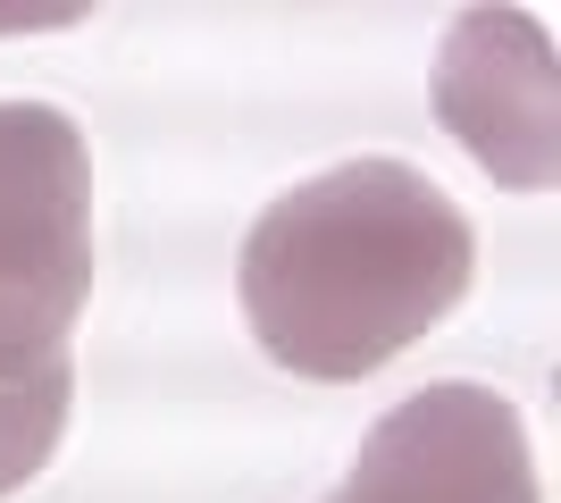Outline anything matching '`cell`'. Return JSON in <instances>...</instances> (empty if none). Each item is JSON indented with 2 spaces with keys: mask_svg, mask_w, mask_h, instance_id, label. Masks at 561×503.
<instances>
[{
  "mask_svg": "<svg viewBox=\"0 0 561 503\" xmlns=\"http://www.w3.org/2000/svg\"><path fill=\"white\" fill-rule=\"evenodd\" d=\"M469 268L478 236L436 176L411 160H344L252 218L234 294L277 369L344 386L445 328Z\"/></svg>",
  "mask_w": 561,
  "mask_h": 503,
  "instance_id": "6da1fadb",
  "label": "cell"
},
{
  "mask_svg": "<svg viewBox=\"0 0 561 503\" xmlns=\"http://www.w3.org/2000/svg\"><path fill=\"white\" fill-rule=\"evenodd\" d=\"M84 302L93 151L50 101H0V495H18L59 454Z\"/></svg>",
  "mask_w": 561,
  "mask_h": 503,
  "instance_id": "7a4b0ae2",
  "label": "cell"
},
{
  "mask_svg": "<svg viewBox=\"0 0 561 503\" xmlns=\"http://www.w3.org/2000/svg\"><path fill=\"white\" fill-rule=\"evenodd\" d=\"M328 503H545L519 411L494 386H420L352 454V479Z\"/></svg>",
  "mask_w": 561,
  "mask_h": 503,
  "instance_id": "3957f363",
  "label": "cell"
},
{
  "mask_svg": "<svg viewBox=\"0 0 561 503\" xmlns=\"http://www.w3.org/2000/svg\"><path fill=\"white\" fill-rule=\"evenodd\" d=\"M436 110L494 185L545 193L561 176V84L537 18L461 9L436 59Z\"/></svg>",
  "mask_w": 561,
  "mask_h": 503,
  "instance_id": "277c9868",
  "label": "cell"
}]
</instances>
